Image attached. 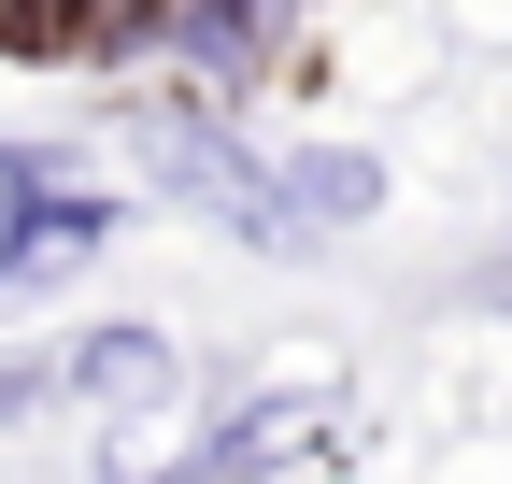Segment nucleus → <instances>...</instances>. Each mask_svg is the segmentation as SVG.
<instances>
[{"label":"nucleus","mask_w":512,"mask_h":484,"mask_svg":"<svg viewBox=\"0 0 512 484\" xmlns=\"http://www.w3.org/2000/svg\"><path fill=\"white\" fill-rule=\"evenodd\" d=\"M114 228H128V214H114L100 186H57L43 157H0V314H29V299H43L57 271H86Z\"/></svg>","instance_id":"f257e3e1"},{"label":"nucleus","mask_w":512,"mask_h":484,"mask_svg":"<svg viewBox=\"0 0 512 484\" xmlns=\"http://www.w3.org/2000/svg\"><path fill=\"white\" fill-rule=\"evenodd\" d=\"M285 200H299V228H356V214L384 200V171L342 157V143H299V157H285Z\"/></svg>","instance_id":"7ed1b4c3"},{"label":"nucleus","mask_w":512,"mask_h":484,"mask_svg":"<svg viewBox=\"0 0 512 484\" xmlns=\"http://www.w3.org/2000/svg\"><path fill=\"white\" fill-rule=\"evenodd\" d=\"M256 484H271V470H256Z\"/></svg>","instance_id":"39448f33"},{"label":"nucleus","mask_w":512,"mask_h":484,"mask_svg":"<svg viewBox=\"0 0 512 484\" xmlns=\"http://www.w3.org/2000/svg\"><path fill=\"white\" fill-rule=\"evenodd\" d=\"M484 299H512V271H484Z\"/></svg>","instance_id":"20e7f679"},{"label":"nucleus","mask_w":512,"mask_h":484,"mask_svg":"<svg viewBox=\"0 0 512 484\" xmlns=\"http://www.w3.org/2000/svg\"><path fill=\"white\" fill-rule=\"evenodd\" d=\"M185 371H171V342L157 328H86L72 356H57V399H171Z\"/></svg>","instance_id":"f03ea898"}]
</instances>
